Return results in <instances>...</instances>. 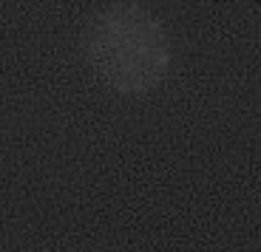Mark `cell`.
I'll use <instances>...</instances> for the list:
<instances>
[{"mask_svg": "<svg viewBox=\"0 0 261 252\" xmlns=\"http://www.w3.org/2000/svg\"><path fill=\"white\" fill-rule=\"evenodd\" d=\"M83 54L99 79L122 97H145L165 82L173 43L156 14L134 0L99 9L83 32Z\"/></svg>", "mask_w": 261, "mask_h": 252, "instance_id": "1", "label": "cell"}]
</instances>
